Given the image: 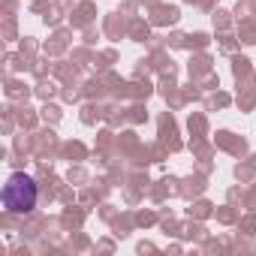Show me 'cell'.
I'll use <instances>...</instances> for the list:
<instances>
[{
  "mask_svg": "<svg viewBox=\"0 0 256 256\" xmlns=\"http://www.w3.org/2000/svg\"><path fill=\"white\" fill-rule=\"evenodd\" d=\"M4 205H6V211H12V214H28V211H34V205H36V184H34V178L24 175V172L10 175V181H6V187H4Z\"/></svg>",
  "mask_w": 256,
  "mask_h": 256,
  "instance_id": "cell-1",
  "label": "cell"
}]
</instances>
